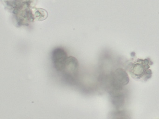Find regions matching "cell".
Listing matches in <instances>:
<instances>
[{
	"instance_id": "obj_1",
	"label": "cell",
	"mask_w": 159,
	"mask_h": 119,
	"mask_svg": "<svg viewBox=\"0 0 159 119\" xmlns=\"http://www.w3.org/2000/svg\"><path fill=\"white\" fill-rule=\"evenodd\" d=\"M110 78L111 92L122 90L123 86L127 84L129 81V77L126 72L121 68L115 70Z\"/></svg>"
},
{
	"instance_id": "obj_2",
	"label": "cell",
	"mask_w": 159,
	"mask_h": 119,
	"mask_svg": "<svg viewBox=\"0 0 159 119\" xmlns=\"http://www.w3.org/2000/svg\"><path fill=\"white\" fill-rule=\"evenodd\" d=\"M79 69V62L77 59L74 57H69L63 71L65 79L70 82H74L78 77Z\"/></svg>"
},
{
	"instance_id": "obj_3",
	"label": "cell",
	"mask_w": 159,
	"mask_h": 119,
	"mask_svg": "<svg viewBox=\"0 0 159 119\" xmlns=\"http://www.w3.org/2000/svg\"><path fill=\"white\" fill-rule=\"evenodd\" d=\"M69 57L63 47L54 48L52 52V58L55 68L58 72L63 71Z\"/></svg>"
},
{
	"instance_id": "obj_4",
	"label": "cell",
	"mask_w": 159,
	"mask_h": 119,
	"mask_svg": "<svg viewBox=\"0 0 159 119\" xmlns=\"http://www.w3.org/2000/svg\"><path fill=\"white\" fill-rule=\"evenodd\" d=\"M149 68L148 59L138 60L130 67L129 73L133 78L139 79L145 75Z\"/></svg>"
}]
</instances>
